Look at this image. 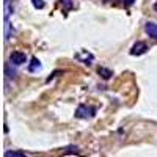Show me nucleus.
<instances>
[{"instance_id": "nucleus-3", "label": "nucleus", "mask_w": 157, "mask_h": 157, "mask_svg": "<svg viewBox=\"0 0 157 157\" xmlns=\"http://www.w3.org/2000/svg\"><path fill=\"white\" fill-rule=\"evenodd\" d=\"M148 50V46L143 43V41H138L132 46V49H130V54L132 55H141V54H145V52Z\"/></svg>"}, {"instance_id": "nucleus-2", "label": "nucleus", "mask_w": 157, "mask_h": 157, "mask_svg": "<svg viewBox=\"0 0 157 157\" xmlns=\"http://www.w3.org/2000/svg\"><path fill=\"white\" fill-rule=\"evenodd\" d=\"M94 112H96V110H94L93 107H86V105H83V104H82V105L77 107L75 116H77V118H85V120H86V118H91V116H93Z\"/></svg>"}, {"instance_id": "nucleus-8", "label": "nucleus", "mask_w": 157, "mask_h": 157, "mask_svg": "<svg viewBox=\"0 0 157 157\" xmlns=\"http://www.w3.org/2000/svg\"><path fill=\"white\" fill-rule=\"evenodd\" d=\"M99 74H102L104 78H110L112 71H109V69H105V68H99Z\"/></svg>"}, {"instance_id": "nucleus-9", "label": "nucleus", "mask_w": 157, "mask_h": 157, "mask_svg": "<svg viewBox=\"0 0 157 157\" xmlns=\"http://www.w3.org/2000/svg\"><path fill=\"white\" fill-rule=\"evenodd\" d=\"M61 3H64V10H66V11L72 6V2H71V0H61Z\"/></svg>"}, {"instance_id": "nucleus-10", "label": "nucleus", "mask_w": 157, "mask_h": 157, "mask_svg": "<svg viewBox=\"0 0 157 157\" xmlns=\"http://www.w3.org/2000/svg\"><path fill=\"white\" fill-rule=\"evenodd\" d=\"M154 10H155V11H157V2H155V3H154Z\"/></svg>"}, {"instance_id": "nucleus-7", "label": "nucleus", "mask_w": 157, "mask_h": 157, "mask_svg": "<svg viewBox=\"0 0 157 157\" xmlns=\"http://www.w3.org/2000/svg\"><path fill=\"white\" fill-rule=\"evenodd\" d=\"M32 3H33V6H35L36 10H43V8L46 6L44 0H32Z\"/></svg>"}, {"instance_id": "nucleus-4", "label": "nucleus", "mask_w": 157, "mask_h": 157, "mask_svg": "<svg viewBox=\"0 0 157 157\" xmlns=\"http://www.w3.org/2000/svg\"><path fill=\"white\" fill-rule=\"evenodd\" d=\"M145 32H146L148 36L157 38V25H155L154 22H148V24L145 25Z\"/></svg>"}, {"instance_id": "nucleus-5", "label": "nucleus", "mask_w": 157, "mask_h": 157, "mask_svg": "<svg viewBox=\"0 0 157 157\" xmlns=\"http://www.w3.org/2000/svg\"><path fill=\"white\" fill-rule=\"evenodd\" d=\"M39 69H41V61H39L36 57L32 58V63L29 64V71H30V72H36V71H39Z\"/></svg>"}, {"instance_id": "nucleus-1", "label": "nucleus", "mask_w": 157, "mask_h": 157, "mask_svg": "<svg viewBox=\"0 0 157 157\" xmlns=\"http://www.w3.org/2000/svg\"><path fill=\"white\" fill-rule=\"evenodd\" d=\"M10 61H11V64H14V66H21V64L27 63V55L21 50H14L10 54Z\"/></svg>"}, {"instance_id": "nucleus-6", "label": "nucleus", "mask_w": 157, "mask_h": 157, "mask_svg": "<svg viewBox=\"0 0 157 157\" xmlns=\"http://www.w3.org/2000/svg\"><path fill=\"white\" fill-rule=\"evenodd\" d=\"M3 157H27L22 151H6L3 154Z\"/></svg>"}]
</instances>
